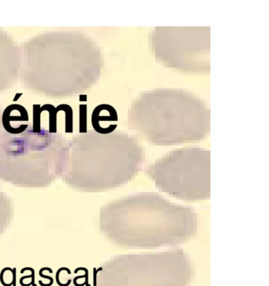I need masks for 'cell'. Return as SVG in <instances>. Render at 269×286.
I'll return each instance as SVG.
<instances>
[{
    "label": "cell",
    "instance_id": "1",
    "mask_svg": "<svg viewBox=\"0 0 269 286\" xmlns=\"http://www.w3.org/2000/svg\"><path fill=\"white\" fill-rule=\"evenodd\" d=\"M20 54L23 84L36 93L66 97L89 89L100 78V48L82 32L38 34L24 43Z\"/></svg>",
    "mask_w": 269,
    "mask_h": 286
},
{
    "label": "cell",
    "instance_id": "2",
    "mask_svg": "<svg viewBox=\"0 0 269 286\" xmlns=\"http://www.w3.org/2000/svg\"><path fill=\"white\" fill-rule=\"evenodd\" d=\"M109 238L126 248H157L179 245L194 237L197 214L160 194L141 192L110 203L103 216Z\"/></svg>",
    "mask_w": 269,
    "mask_h": 286
},
{
    "label": "cell",
    "instance_id": "3",
    "mask_svg": "<svg viewBox=\"0 0 269 286\" xmlns=\"http://www.w3.org/2000/svg\"><path fill=\"white\" fill-rule=\"evenodd\" d=\"M128 126L153 145L199 142L210 131V110L202 100L186 90H152L132 103Z\"/></svg>",
    "mask_w": 269,
    "mask_h": 286
},
{
    "label": "cell",
    "instance_id": "4",
    "mask_svg": "<svg viewBox=\"0 0 269 286\" xmlns=\"http://www.w3.org/2000/svg\"><path fill=\"white\" fill-rule=\"evenodd\" d=\"M96 270L102 286H189L193 277L192 262L182 249L121 254Z\"/></svg>",
    "mask_w": 269,
    "mask_h": 286
},
{
    "label": "cell",
    "instance_id": "5",
    "mask_svg": "<svg viewBox=\"0 0 269 286\" xmlns=\"http://www.w3.org/2000/svg\"><path fill=\"white\" fill-rule=\"evenodd\" d=\"M209 150L182 148L167 153L147 168V175L162 192L185 201L210 198Z\"/></svg>",
    "mask_w": 269,
    "mask_h": 286
},
{
    "label": "cell",
    "instance_id": "6",
    "mask_svg": "<svg viewBox=\"0 0 269 286\" xmlns=\"http://www.w3.org/2000/svg\"><path fill=\"white\" fill-rule=\"evenodd\" d=\"M157 59L186 72L210 70L209 27H158L151 33Z\"/></svg>",
    "mask_w": 269,
    "mask_h": 286
},
{
    "label": "cell",
    "instance_id": "7",
    "mask_svg": "<svg viewBox=\"0 0 269 286\" xmlns=\"http://www.w3.org/2000/svg\"><path fill=\"white\" fill-rule=\"evenodd\" d=\"M20 47L0 29V92L12 86L20 71Z\"/></svg>",
    "mask_w": 269,
    "mask_h": 286
},
{
    "label": "cell",
    "instance_id": "8",
    "mask_svg": "<svg viewBox=\"0 0 269 286\" xmlns=\"http://www.w3.org/2000/svg\"><path fill=\"white\" fill-rule=\"evenodd\" d=\"M1 122L5 131L13 135L22 134L31 126L27 110L18 104H12L6 108L1 116Z\"/></svg>",
    "mask_w": 269,
    "mask_h": 286
},
{
    "label": "cell",
    "instance_id": "9",
    "mask_svg": "<svg viewBox=\"0 0 269 286\" xmlns=\"http://www.w3.org/2000/svg\"><path fill=\"white\" fill-rule=\"evenodd\" d=\"M117 112L111 105H100L95 108L92 114V125L94 130L97 129L101 123L117 121Z\"/></svg>",
    "mask_w": 269,
    "mask_h": 286
},
{
    "label": "cell",
    "instance_id": "10",
    "mask_svg": "<svg viewBox=\"0 0 269 286\" xmlns=\"http://www.w3.org/2000/svg\"><path fill=\"white\" fill-rule=\"evenodd\" d=\"M41 112H47L49 114V130L48 132L50 134L57 133V114L59 110L54 105L50 104H46L40 107Z\"/></svg>",
    "mask_w": 269,
    "mask_h": 286
},
{
    "label": "cell",
    "instance_id": "11",
    "mask_svg": "<svg viewBox=\"0 0 269 286\" xmlns=\"http://www.w3.org/2000/svg\"><path fill=\"white\" fill-rule=\"evenodd\" d=\"M57 109L59 112H65V132L66 133H73V109L70 105L66 104H62L58 105Z\"/></svg>",
    "mask_w": 269,
    "mask_h": 286
},
{
    "label": "cell",
    "instance_id": "12",
    "mask_svg": "<svg viewBox=\"0 0 269 286\" xmlns=\"http://www.w3.org/2000/svg\"><path fill=\"white\" fill-rule=\"evenodd\" d=\"M40 105H33V125H32V130L33 133H40L41 131V120L40 116L42 112L40 111Z\"/></svg>",
    "mask_w": 269,
    "mask_h": 286
},
{
    "label": "cell",
    "instance_id": "13",
    "mask_svg": "<svg viewBox=\"0 0 269 286\" xmlns=\"http://www.w3.org/2000/svg\"><path fill=\"white\" fill-rule=\"evenodd\" d=\"M80 133H87V105H80Z\"/></svg>",
    "mask_w": 269,
    "mask_h": 286
},
{
    "label": "cell",
    "instance_id": "14",
    "mask_svg": "<svg viewBox=\"0 0 269 286\" xmlns=\"http://www.w3.org/2000/svg\"><path fill=\"white\" fill-rule=\"evenodd\" d=\"M62 270H65V271L67 272V274H69V275H70V274H71V272H70V269H68L67 267H61V268H59V270H58L57 273H56V275H55L56 282H57L58 285H59V286H69L70 285V283H71V281H72L71 280H70V279H69V280H68L67 283H66V284H62V283H61V281H60L59 274H60V273L62 271Z\"/></svg>",
    "mask_w": 269,
    "mask_h": 286
},
{
    "label": "cell",
    "instance_id": "15",
    "mask_svg": "<svg viewBox=\"0 0 269 286\" xmlns=\"http://www.w3.org/2000/svg\"><path fill=\"white\" fill-rule=\"evenodd\" d=\"M39 275H40L41 277H43V278H46V279H48V280H50V283H48V284H44V283H43L42 281H39V284H40V286H51V285H52L53 283H54V279H53L51 277L47 276V275H44V274H43L42 269H40V271H39Z\"/></svg>",
    "mask_w": 269,
    "mask_h": 286
},
{
    "label": "cell",
    "instance_id": "16",
    "mask_svg": "<svg viewBox=\"0 0 269 286\" xmlns=\"http://www.w3.org/2000/svg\"><path fill=\"white\" fill-rule=\"evenodd\" d=\"M26 270H29V271H31V279H32V281H31V282H30V284H31V285H33V286H37L36 285V284L35 283V270H34V269L33 268H32V267H25V268H23L21 270V274H24L25 273V271H26Z\"/></svg>",
    "mask_w": 269,
    "mask_h": 286
},
{
    "label": "cell",
    "instance_id": "17",
    "mask_svg": "<svg viewBox=\"0 0 269 286\" xmlns=\"http://www.w3.org/2000/svg\"><path fill=\"white\" fill-rule=\"evenodd\" d=\"M12 270H13V269L10 268V267H5V268L2 270V271H1V273H0V282H1V284H2L3 286H12V283L6 284L5 281H4V280H3L4 273H5L6 270H10V271H12Z\"/></svg>",
    "mask_w": 269,
    "mask_h": 286
},
{
    "label": "cell",
    "instance_id": "18",
    "mask_svg": "<svg viewBox=\"0 0 269 286\" xmlns=\"http://www.w3.org/2000/svg\"><path fill=\"white\" fill-rule=\"evenodd\" d=\"M17 269L14 268L12 270V274H13V280H12V286H16V282H17Z\"/></svg>",
    "mask_w": 269,
    "mask_h": 286
}]
</instances>
